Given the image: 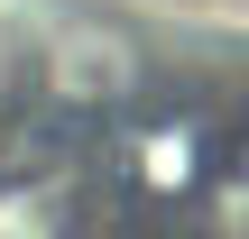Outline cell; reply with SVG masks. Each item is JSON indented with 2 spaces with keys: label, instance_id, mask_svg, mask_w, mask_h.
Returning <instances> with one entry per match:
<instances>
[{
  "label": "cell",
  "instance_id": "cell-1",
  "mask_svg": "<svg viewBox=\"0 0 249 239\" xmlns=\"http://www.w3.org/2000/svg\"><path fill=\"white\" fill-rule=\"evenodd\" d=\"M46 83H55V92H74V101H111V92H129V83H139V64H129L102 28H65V37H55V55H46Z\"/></svg>",
  "mask_w": 249,
  "mask_h": 239
},
{
  "label": "cell",
  "instance_id": "cell-2",
  "mask_svg": "<svg viewBox=\"0 0 249 239\" xmlns=\"http://www.w3.org/2000/svg\"><path fill=\"white\" fill-rule=\"evenodd\" d=\"M213 239H249V166L213 175Z\"/></svg>",
  "mask_w": 249,
  "mask_h": 239
}]
</instances>
